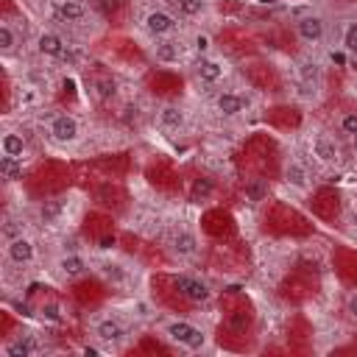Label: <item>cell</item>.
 Wrapping results in <instances>:
<instances>
[{
    "instance_id": "6da1fadb",
    "label": "cell",
    "mask_w": 357,
    "mask_h": 357,
    "mask_svg": "<svg viewBox=\"0 0 357 357\" xmlns=\"http://www.w3.org/2000/svg\"><path fill=\"white\" fill-rule=\"evenodd\" d=\"M162 332L171 343H176L179 349H187V351H201L207 346V335L201 326L184 321V318H171L162 324Z\"/></svg>"
},
{
    "instance_id": "8fae6325",
    "label": "cell",
    "mask_w": 357,
    "mask_h": 357,
    "mask_svg": "<svg viewBox=\"0 0 357 357\" xmlns=\"http://www.w3.org/2000/svg\"><path fill=\"white\" fill-rule=\"evenodd\" d=\"M157 123H159L162 129H168V132H179V129H184V123H187V114H184V109H182V106L168 103V106H162V109H159Z\"/></svg>"
},
{
    "instance_id": "4dcf8cb0",
    "label": "cell",
    "mask_w": 357,
    "mask_h": 357,
    "mask_svg": "<svg viewBox=\"0 0 357 357\" xmlns=\"http://www.w3.org/2000/svg\"><path fill=\"white\" fill-rule=\"evenodd\" d=\"M101 95H103V98L114 95V81H101Z\"/></svg>"
},
{
    "instance_id": "ba28073f",
    "label": "cell",
    "mask_w": 357,
    "mask_h": 357,
    "mask_svg": "<svg viewBox=\"0 0 357 357\" xmlns=\"http://www.w3.org/2000/svg\"><path fill=\"white\" fill-rule=\"evenodd\" d=\"M171 249H173V254H176V257L190 260V257H195V254H198L201 241H198V234H195L193 229H179V232L171 237Z\"/></svg>"
},
{
    "instance_id": "f1b7e54d",
    "label": "cell",
    "mask_w": 357,
    "mask_h": 357,
    "mask_svg": "<svg viewBox=\"0 0 357 357\" xmlns=\"http://www.w3.org/2000/svg\"><path fill=\"white\" fill-rule=\"evenodd\" d=\"M42 315H45L48 321H62V315H59V307H56V304H45V307H42Z\"/></svg>"
},
{
    "instance_id": "4316f807",
    "label": "cell",
    "mask_w": 357,
    "mask_h": 357,
    "mask_svg": "<svg viewBox=\"0 0 357 357\" xmlns=\"http://www.w3.org/2000/svg\"><path fill=\"white\" fill-rule=\"evenodd\" d=\"M302 78H304L307 84H310V81H318V64H315V62H313V64H310V62L302 64Z\"/></svg>"
},
{
    "instance_id": "ac0fdd59",
    "label": "cell",
    "mask_w": 357,
    "mask_h": 357,
    "mask_svg": "<svg viewBox=\"0 0 357 357\" xmlns=\"http://www.w3.org/2000/svg\"><path fill=\"white\" fill-rule=\"evenodd\" d=\"M0 176L6 182H20L23 179V159H15V157H0Z\"/></svg>"
},
{
    "instance_id": "ffe728a7",
    "label": "cell",
    "mask_w": 357,
    "mask_h": 357,
    "mask_svg": "<svg viewBox=\"0 0 357 357\" xmlns=\"http://www.w3.org/2000/svg\"><path fill=\"white\" fill-rule=\"evenodd\" d=\"M17 45H20V37L12 28V23H0V51H3V53H15Z\"/></svg>"
},
{
    "instance_id": "2e32d148",
    "label": "cell",
    "mask_w": 357,
    "mask_h": 357,
    "mask_svg": "<svg viewBox=\"0 0 357 357\" xmlns=\"http://www.w3.org/2000/svg\"><path fill=\"white\" fill-rule=\"evenodd\" d=\"M59 17L67 20V23H81L87 17V6L81 3V0H59V6H56Z\"/></svg>"
},
{
    "instance_id": "603a6c76",
    "label": "cell",
    "mask_w": 357,
    "mask_h": 357,
    "mask_svg": "<svg viewBox=\"0 0 357 357\" xmlns=\"http://www.w3.org/2000/svg\"><path fill=\"white\" fill-rule=\"evenodd\" d=\"M340 45H343V51H346V53L357 56V20H351V23H346V26H343Z\"/></svg>"
},
{
    "instance_id": "836d02e7",
    "label": "cell",
    "mask_w": 357,
    "mask_h": 357,
    "mask_svg": "<svg viewBox=\"0 0 357 357\" xmlns=\"http://www.w3.org/2000/svg\"><path fill=\"white\" fill-rule=\"evenodd\" d=\"M351 148H354V154H357V134L351 137Z\"/></svg>"
},
{
    "instance_id": "30bf717a",
    "label": "cell",
    "mask_w": 357,
    "mask_h": 357,
    "mask_svg": "<svg viewBox=\"0 0 357 357\" xmlns=\"http://www.w3.org/2000/svg\"><path fill=\"white\" fill-rule=\"evenodd\" d=\"M56 271L62 279H78L87 274V260L81 254H62L56 260Z\"/></svg>"
},
{
    "instance_id": "5bb4252c",
    "label": "cell",
    "mask_w": 357,
    "mask_h": 357,
    "mask_svg": "<svg viewBox=\"0 0 357 357\" xmlns=\"http://www.w3.org/2000/svg\"><path fill=\"white\" fill-rule=\"evenodd\" d=\"M195 70H198L201 81H207V84H215V81H220L226 76V64L220 59H215V56H204Z\"/></svg>"
},
{
    "instance_id": "277c9868",
    "label": "cell",
    "mask_w": 357,
    "mask_h": 357,
    "mask_svg": "<svg viewBox=\"0 0 357 357\" xmlns=\"http://www.w3.org/2000/svg\"><path fill=\"white\" fill-rule=\"evenodd\" d=\"M173 285H176V290H179L187 302H193V304H204V302H209V296H212L209 285L201 282V279L193 277V274H179V277L173 279Z\"/></svg>"
},
{
    "instance_id": "d6986e66",
    "label": "cell",
    "mask_w": 357,
    "mask_h": 357,
    "mask_svg": "<svg viewBox=\"0 0 357 357\" xmlns=\"http://www.w3.org/2000/svg\"><path fill=\"white\" fill-rule=\"evenodd\" d=\"M285 179H288V184H293V187H307V168L302 165V162H296V159H290L288 165H285Z\"/></svg>"
},
{
    "instance_id": "d4e9b609",
    "label": "cell",
    "mask_w": 357,
    "mask_h": 357,
    "mask_svg": "<svg viewBox=\"0 0 357 357\" xmlns=\"http://www.w3.org/2000/svg\"><path fill=\"white\" fill-rule=\"evenodd\" d=\"M40 212H42V218H45V220H53V218L62 212V201H56V198H53V201H45Z\"/></svg>"
},
{
    "instance_id": "9a60e30c",
    "label": "cell",
    "mask_w": 357,
    "mask_h": 357,
    "mask_svg": "<svg viewBox=\"0 0 357 357\" xmlns=\"http://www.w3.org/2000/svg\"><path fill=\"white\" fill-rule=\"evenodd\" d=\"M0 151H3L6 157L23 159V157H26V140H23V134H17V132H6L3 137H0Z\"/></svg>"
},
{
    "instance_id": "7c38bea8",
    "label": "cell",
    "mask_w": 357,
    "mask_h": 357,
    "mask_svg": "<svg viewBox=\"0 0 357 357\" xmlns=\"http://www.w3.org/2000/svg\"><path fill=\"white\" fill-rule=\"evenodd\" d=\"M215 109L223 117H237L246 109V101H243V95H237V92H218L215 95Z\"/></svg>"
},
{
    "instance_id": "52a82bcc",
    "label": "cell",
    "mask_w": 357,
    "mask_h": 357,
    "mask_svg": "<svg viewBox=\"0 0 357 357\" xmlns=\"http://www.w3.org/2000/svg\"><path fill=\"white\" fill-rule=\"evenodd\" d=\"M6 257L15 265H28L37 257V246H34L31 237L20 234V237H15V241H6Z\"/></svg>"
},
{
    "instance_id": "f546056e",
    "label": "cell",
    "mask_w": 357,
    "mask_h": 357,
    "mask_svg": "<svg viewBox=\"0 0 357 357\" xmlns=\"http://www.w3.org/2000/svg\"><path fill=\"white\" fill-rule=\"evenodd\" d=\"M3 234H6V241H15V237H20V232H17L15 220H6V226H3Z\"/></svg>"
},
{
    "instance_id": "83f0119b",
    "label": "cell",
    "mask_w": 357,
    "mask_h": 357,
    "mask_svg": "<svg viewBox=\"0 0 357 357\" xmlns=\"http://www.w3.org/2000/svg\"><path fill=\"white\" fill-rule=\"evenodd\" d=\"M346 313L357 321V290H351V293L346 296Z\"/></svg>"
},
{
    "instance_id": "3957f363",
    "label": "cell",
    "mask_w": 357,
    "mask_h": 357,
    "mask_svg": "<svg viewBox=\"0 0 357 357\" xmlns=\"http://www.w3.org/2000/svg\"><path fill=\"white\" fill-rule=\"evenodd\" d=\"M92 335H95V340H101L103 346H121L126 338H129V329H126V324L121 321V318H114V315H103V318H98L95 324H92Z\"/></svg>"
},
{
    "instance_id": "4fadbf2b",
    "label": "cell",
    "mask_w": 357,
    "mask_h": 357,
    "mask_svg": "<svg viewBox=\"0 0 357 357\" xmlns=\"http://www.w3.org/2000/svg\"><path fill=\"white\" fill-rule=\"evenodd\" d=\"M37 51L48 59H59V56H64V40L53 31H42L37 40Z\"/></svg>"
},
{
    "instance_id": "cb8c5ba5",
    "label": "cell",
    "mask_w": 357,
    "mask_h": 357,
    "mask_svg": "<svg viewBox=\"0 0 357 357\" xmlns=\"http://www.w3.org/2000/svg\"><path fill=\"white\" fill-rule=\"evenodd\" d=\"M340 132L346 134V137H354L357 134V112H346V114H340Z\"/></svg>"
},
{
    "instance_id": "8992f818",
    "label": "cell",
    "mask_w": 357,
    "mask_h": 357,
    "mask_svg": "<svg viewBox=\"0 0 357 357\" xmlns=\"http://www.w3.org/2000/svg\"><path fill=\"white\" fill-rule=\"evenodd\" d=\"M296 34H299V40H302V42L315 45V42H321V40H324V34H326V23H324V17H318V15H302V17L296 20Z\"/></svg>"
},
{
    "instance_id": "44dd1931",
    "label": "cell",
    "mask_w": 357,
    "mask_h": 357,
    "mask_svg": "<svg viewBox=\"0 0 357 357\" xmlns=\"http://www.w3.org/2000/svg\"><path fill=\"white\" fill-rule=\"evenodd\" d=\"M154 56H157V62L173 64V62H179V59H182V51H179V45H176V42H157Z\"/></svg>"
},
{
    "instance_id": "7a4b0ae2",
    "label": "cell",
    "mask_w": 357,
    "mask_h": 357,
    "mask_svg": "<svg viewBox=\"0 0 357 357\" xmlns=\"http://www.w3.org/2000/svg\"><path fill=\"white\" fill-rule=\"evenodd\" d=\"M48 134H51V140L56 146H73V143H78V137H81L78 117H73L67 112L64 114H53L51 123H48Z\"/></svg>"
},
{
    "instance_id": "9c48e42d",
    "label": "cell",
    "mask_w": 357,
    "mask_h": 357,
    "mask_svg": "<svg viewBox=\"0 0 357 357\" xmlns=\"http://www.w3.org/2000/svg\"><path fill=\"white\" fill-rule=\"evenodd\" d=\"M313 157L321 162V165H335L338 159H340V148H338V143L332 140V137H326V134H318L315 140H313Z\"/></svg>"
},
{
    "instance_id": "5b68a950",
    "label": "cell",
    "mask_w": 357,
    "mask_h": 357,
    "mask_svg": "<svg viewBox=\"0 0 357 357\" xmlns=\"http://www.w3.org/2000/svg\"><path fill=\"white\" fill-rule=\"evenodd\" d=\"M143 26H146V31H148L151 37L162 40V37H171V34L176 31L179 20H176L171 12H165V9H151V12L143 17Z\"/></svg>"
},
{
    "instance_id": "7402d4cb",
    "label": "cell",
    "mask_w": 357,
    "mask_h": 357,
    "mask_svg": "<svg viewBox=\"0 0 357 357\" xmlns=\"http://www.w3.org/2000/svg\"><path fill=\"white\" fill-rule=\"evenodd\" d=\"M173 6L182 17H198L207 12V0H173Z\"/></svg>"
},
{
    "instance_id": "d6a6232c",
    "label": "cell",
    "mask_w": 357,
    "mask_h": 357,
    "mask_svg": "<svg viewBox=\"0 0 357 357\" xmlns=\"http://www.w3.org/2000/svg\"><path fill=\"white\" fill-rule=\"evenodd\" d=\"M109 246H114V237H103L101 241V249H109Z\"/></svg>"
},
{
    "instance_id": "484cf974",
    "label": "cell",
    "mask_w": 357,
    "mask_h": 357,
    "mask_svg": "<svg viewBox=\"0 0 357 357\" xmlns=\"http://www.w3.org/2000/svg\"><path fill=\"white\" fill-rule=\"evenodd\" d=\"M103 277H109L114 282H123L126 279V271H121V265H103Z\"/></svg>"
},
{
    "instance_id": "e0dca14e",
    "label": "cell",
    "mask_w": 357,
    "mask_h": 357,
    "mask_svg": "<svg viewBox=\"0 0 357 357\" xmlns=\"http://www.w3.org/2000/svg\"><path fill=\"white\" fill-rule=\"evenodd\" d=\"M40 346H37V340L31 338V335H20L17 340H12L9 346H6V357H28V354H34Z\"/></svg>"
},
{
    "instance_id": "1f68e13d",
    "label": "cell",
    "mask_w": 357,
    "mask_h": 357,
    "mask_svg": "<svg viewBox=\"0 0 357 357\" xmlns=\"http://www.w3.org/2000/svg\"><path fill=\"white\" fill-rule=\"evenodd\" d=\"M195 48H198V51H207V48H209V40H207V37H195Z\"/></svg>"
}]
</instances>
